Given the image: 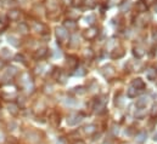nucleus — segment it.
I'll return each instance as SVG.
<instances>
[{"mask_svg":"<svg viewBox=\"0 0 157 144\" xmlns=\"http://www.w3.org/2000/svg\"><path fill=\"white\" fill-rule=\"evenodd\" d=\"M21 2H27V0H21Z\"/></svg>","mask_w":157,"mask_h":144,"instance_id":"34","label":"nucleus"},{"mask_svg":"<svg viewBox=\"0 0 157 144\" xmlns=\"http://www.w3.org/2000/svg\"><path fill=\"white\" fill-rule=\"evenodd\" d=\"M83 120V115L79 114V113H74V114H71L67 119V124L71 125V126H74L77 124H79L81 121Z\"/></svg>","mask_w":157,"mask_h":144,"instance_id":"5","label":"nucleus"},{"mask_svg":"<svg viewBox=\"0 0 157 144\" xmlns=\"http://www.w3.org/2000/svg\"><path fill=\"white\" fill-rule=\"evenodd\" d=\"M136 10L140 12V14H146V11H147V6L141 2H138V4H136Z\"/></svg>","mask_w":157,"mask_h":144,"instance_id":"19","label":"nucleus"},{"mask_svg":"<svg viewBox=\"0 0 157 144\" xmlns=\"http://www.w3.org/2000/svg\"><path fill=\"white\" fill-rule=\"evenodd\" d=\"M101 74H102L107 80H110V79L115 78V75H116V69H115V67H113L112 64H106V65H104V67L101 68Z\"/></svg>","mask_w":157,"mask_h":144,"instance_id":"2","label":"nucleus"},{"mask_svg":"<svg viewBox=\"0 0 157 144\" xmlns=\"http://www.w3.org/2000/svg\"><path fill=\"white\" fill-rule=\"evenodd\" d=\"M133 55L139 59V58H142L145 56V49L140 45H136L133 47Z\"/></svg>","mask_w":157,"mask_h":144,"instance_id":"7","label":"nucleus"},{"mask_svg":"<svg viewBox=\"0 0 157 144\" xmlns=\"http://www.w3.org/2000/svg\"><path fill=\"white\" fill-rule=\"evenodd\" d=\"M74 70H75V71H74V75H77V77H83V75H85V74H87L85 68H84V67H82V65H78Z\"/></svg>","mask_w":157,"mask_h":144,"instance_id":"17","label":"nucleus"},{"mask_svg":"<svg viewBox=\"0 0 157 144\" xmlns=\"http://www.w3.org/2000/svg\"><path fill=\"white\" fill-rule=\"evenodd\" d=\"M146 137H147L146 132H140V133H138V134H136V138H135V139H136V142H138V143H140V144H141V143H144V142L146 140Z\"/></svg>","mask_w":157,"mask_h":144,"instance_id":"20","label":"nucleus"},{"mask_svg":"<svg viewBox=\"0 0 157 144\" xmlns=\"http://www.w3.org/2000/svg\"><path fill=\"white\" fill-rule=\"evenodd\" d=\"M84 132H85V134H88V136H93V134L96 132V126H95V125H88V126L84 127Z\"/></svg>","mask_w":157,"mask_h":144,"instance_id":"16","label":"nucleus"},{"mask_svg":"<svg viewBox=\"0 0 157 144\" xmlns=\"http://www.w3.org/2000/svg\"><path fill=\"white\" fill-rule=\"evenodd\" d=\"M155 69H156V71H157V65H156V68H155Z\"/></svg>","mask_w":157,"mask_h":144,"instance_id":"35","label":"nucleus"},{"mask_svg":"<svg viewBox=\"0 0 157 144\" xmlns=\"http://www.w3.org/2000/svg\"><path fill=\"white\" fill-rule=\"evenodd\" d=\"M56 36L60 44H66L69 40V33L63 28V27H57L56 28Z\"/></svg>","mask_w":157,"mask_h":144,"instance_id":"1","label":"nucleus"},{"mask_svg":"<svg viewBox=\"0 0 157 144\" xmlns=\"http://www.w3.org/2000/svg\"><path fill=\"white\" fill-rule=\"evenodd\" d=\"M8 17H9L11 21H18V20H20V17H21V11H20V10H17V9H12V10H10V11H9Z\"/></svg>","mask_w":157,"mask_h":144,"instance_id":"9","label":"nucleus"},{"mask_svg":"<svg viewBox=\"0 0 157 144\" xmlns=\"http://www.w3.org/2000/svg\"><path fill=\"white\" fill-rule=\"evenodd\" d=\"M67 64L71 69H75L78 65H79V62H78V58L75 56H68L67 57Z\"/></svg>","mask_w":157,"mask_h":144,"instance_id":"8","label":"nucleus"},{"mask_svg":"<svg viewBox=\"0 0 157 144\" xmlns=\"http://www.w3.org/2000/svg\"><path fill=\"white\" fill-rule=\"evenodd\" d=\"M84 4V0H72V5L74 8H78V6H82Z\"/></svg>","mask_w":157,"mask_h":144,"instance_id":"25","label":"nucleus"},{"mask_svg":"<svg viewBox=\"0 0 157 144\" xmlns=\"http://www.w3.org/2000/svg\"><path fill=\"white\" fill-rule=\"evenodd\" d=\"M155 10H156V12H157V6H155Z\"/></svg>","mask_w":157,"mask_h":144,"instance_id":"33","label":"nucleus"},{"mask_svg":"<svg viewBox=\"0 0 157 144\" xmlns=\"http://www.w3.org/2000/svg\"><path fill=\"white\" fill-rule=\"evenodd\" d=\"M152 39H153V41L157 42V28H155L152 32Z\"/></svg>","mask_w":157,"mask_h":144,"instance_id":"30","label":"nucleus"},{"mask_svg":"<svg viewBox=\"0 0 157 144\" xmlns=\"http://www.w3.org/2000/svg\"><path fill=\"white\" fill-rule=\"evenodd\" d=\"M141 2L149 8V6H151V5H153L155 4V2H156V0H141Z\"/></svg>","mask_w":157,"mask_h":144,"instance_id":"27","label":"nucleus"},{"mask_svg":"<svg viewBox=\"0 0 157 144\" xmlns=\"http://www.w3.org/2000/svg\"><path fill=\"white\" fill-rule=\"evenodd\" d=\"M130 6H132L130 2H129V0H125V2L121 3V5H119V10H121L122 12H127V11L130 9Z\"/></svg>","mask_w":157,"mask_h":144,"instance_id":"18","label":"nucleus"},{"mask_svg":"<svg viewBox=\"0 0 157 144\" xmlns=\"http://www.w3.org/2000/svg\"><path fill=\"white\" fill-rule=\"evenodd\" d=\"M74 92L77 95H85L87 93V89L84 86H79V87H75L74 89Z\"/></svg>","mask_w":157,"mask_h":144,"instance_id":"22","label":"nucleus"},{"mask_svg":"<svg viewBox=\"0 0 157 144\" xmlns=\"http://www.w3.org/2000/svg\"><path fill=\"white\" fill-rule=\"evenodd\" d=\"M94 110H95V113H98V114L102 113V111L105 110V102H104V101H101V99H98V101L95 102Z\"/></svg>","mask_w":157,"mask_h":144,"instance_id":"12","label":"nucleus"},{"mask_svg":"<svg viewBox=\"0 0 157 144\" xmlns=\"http://www.w3.org/2000/svg\"><path fill=\"white\" fill-rule=\"evenodd\" d=\"M18 30H20V33L21 34H23V35H26L27 33H28V30H29V28L25 24V23H21L20 26H18Z\"/></svg>","mask_w":157,"mask_h":144,"instance_id":"21","label":"nucleus"},{"mask_svg":"<svg viewBox=\"0 0 157 144\" xmlns=\"http://www.w3.org/2000/svg\"><path fill=\"white\" fill-rule=\"evenodd\" d=\"M146 78L150 80V81H155L156 78H157V71L153 67H150L147 70H146Z\"/></svg>","mask_w":157,"mask_h":144,"instance_id":"10","label":"nucleus"},{"mask_svg":"<svg viewBox=\"0 0 157 144\" xmlns=\"http://www.w3.org/2000/svg\"><path fill=\"white\" fill-rule=\"evenodd\" d=\"M73 144H85V142H84V140H82V139H79V140H77V142H74Z\"/></svg>","mask_w":157,"mask_h":144,"instance_id":"31","label":"nucleus"},{"mask_svg":"<svg viewBox=\"0 0 157 144\" xmlns=\"http://www.w3.org/2000/svg\"><path fill=\"white\" fill-rule=\"evenodd\" d=\"M68 33L69 32H75L77 28H78V24L75 22V20H72V18H67L65 22H63V26H62Z\"/></svg>","mask_w":157,"mask_h":144,"instance_id":"4","label":"nucleus"},{"mask_svg":"<svg viewBox=\"0 0 157 144\" xmlns=\"http://www.w3.org/2000/svg\"><path fill=\"white\" fill-rule=\"evenodd\" d=\"M132 86H133V87H135L138 91H140V92H141V91L145 89V83H144L140 78H138V79H134V80H133Z\"/></svg>","mask_w":157,"mask_h":144,"instance_id":"11","label":"nucleus"},{"mask_svg":"<svg viewBox=\"0 0 157 144\" xmlns=\"http://www.w3.org/2000/svg\"><path fill=\"white\" fill-rule=\"evenodd\" d=\"M33 30H34L35 33H45V30H46V27H45L43 23L34 22V23H33Z\"/></svg>","mask_w":157,"mask_h":144,"instance_id":"14","label":"nucleus"},{"mask_svg":"<svg viewBox=\"0 0 157 144\" xmlns=\"http://www.w3.org/2000/svg\"><path fill=\"white\" fill-rule=\"evenodd\" d=\"M46 49L45 47H43V49H40V50H38V52H37V55H35V57L37 58H43L45 55H46Z\"/></svg>","mask_w":157,"mask_h":144,"instance_id":"23","label":"nucleus"},{"mask_svg":"<svg viewBox=\"0 0 157 144\" xmlns=\"http://www.w3.org/2000/svg\"><path fill=\"white\" fill-rule=\"evenodd\" d=\"M98 35H99V29H98L96 27H94V26L89 27L88 29H85V30L83 32V36H84V39H87V40H94Z\"/></svg>","mask_w":157,"mask_h":144,"instance_id":"3","label":"nucleus"},{"mask_svg":"<svg viewBox=\"0 0 157 144\" xmlns=\"http://www.w3.org/2000/svg\"><path fill=\"white\" fill-rule=\"evenodd\" d=\"M83 56H84V58H88V59H92L93 57H94V52L89 49V50H85L84 52H83Z\"/></svg>","mask_w":157,"mask_h":144,"instance_id":"24","label":"nucleus"},{"mask_svg":"<svg viewBox=\"0 0 157 144\" xmlns=\"http://www.w3.org/2000/svg\"><path fill=\"white\" fill-rule=\"evenodd\" d=\"M147 103H149V98H147V97H145V96H142V97H140V98L136 101V108H139V109H144V108H146Z\"/></svg>","mask_w":157,"mask_h":144,"instance_id":"13","label":"nucleus"},{"mask_svg":"<svg viewBox=\"0 0 157 144\" xmlns=\"http://www.w3.org/2000/svg\"><path fill=\"white\" fill-rule=\"evenodd\" d=\"M153 139H155V140H157V133H156V134L153 136Z\"/></svg>","mask_w":157,"mask_h":144,"instance_id":"32","label":"nucleus"},{"mask_svg":"<svg viewBox=\"0 0 157 144\" xmlns=\"http://www.w3.org/2000/svg\"><path fill=\"white\" fill-rule=\"evenodd\" d=\"M139 92L140 91H138L135 87H133L132 85L128 87V90H127V96L129 97V98H135L138 95H139Z\"/></svg>","mask_w":157,"mask_h":144,"instance_id":"15","label":"nucleus"},{"mask_svg":"<svg viewBox=\"0 0 157 144\" xmlns=\"http://www.w3.org/2000/svg\"><path fill=\"white\" fill-rule=\"evenodd\" d=\"M124 56V50H123V47H116V49H113L112 51H111V58H113V59H118V58H122Z\"/></svg>","mask_w":157,"mask_h":144,"instance_id":"6","label":"nucleus"},{"mask_svg":"<svg viewBox=\"0 0 157 144\" xmlns=\"http://www.w3.org/2000/svg\"><path fill=\"white\" fill-rule=\"evenodd\" d=\"M151 116H157V104H155L153 107H152V109H151Z\"/></svg>","mask_w":157,"mask_h":144,"instance_id":"28","label":"nucleus"},{"mask_svg":"<svg viewBox=\"0 0 157 144\" xmlns=\"http://www.w3.org/2000/svg\"><path fill=\"white\" fill-rule=\"evenodd\" d=\"M94 21H95V16L94 15H89L88 17H85V22L89 23V24H93Z\"/></svg>","mask_w":157,"mask_h":144,"instance_id":"26","label":"nucleus"},{"mask_svg":"<svg viewBox=\"0 0 157 144\" xmlns=\"http://www.w3.org/2000/svg\"><path fill=\"white\" fill-rule=\"evenodd\" d=\"M2 55L8 58V57H10V51H9L8 49H3V50H2Z\"/></svg>","mask_w":157,"mask_h":144,"instance_id":"29","label":"nucleus"}]
</instances>
